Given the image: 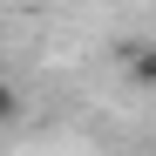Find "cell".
<instances>
[{"mask_svg":"<svg viewBox=\"0 0 156 156\" xmlns=\"http://www.w3.org/2000/svg\"><path fill=\"white\" fill-rule=\"evenodd\" d=\"M122 75H129V88H149L156 95V41H129L122 48Z\"/></svg>","mask_w":156,"mask_h":156,"instance_id":"obj_1","label":"cell"},{"mask_svg":"<svg viewBox=\"0 0 156 156\" xmlns=\"http://www.w3.org/2000/svg\"><path fill=\"white\" fill-rule=\"evenodd\" d=\"M20 115V95H14V82H0V122H14Z\"/></svg>","mask_w":156,"mask_h":156,"instance_id":"obj_2","label":"cell"}]
</instances>
